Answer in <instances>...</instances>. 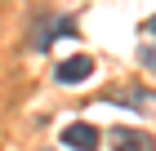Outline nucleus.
Here are the masks:
<instances>
[{
	"instance_id": "nucleus-1",
	"label": "nucleus",
	"mask_w": 156,
	"mask_h": 151,
	"mask_svg": "<svg viewBox=\"0 0 156 151\" xmlns=\"http://www.w3.org/2000/svg\"><path fill=\"white\" fill-rule=\"evenodd\" d=\"M62 147H76V151H98V129L76 120V125L62 129Z\"/></svg>"
},
{
	"instance_id": "nucleus-2",
	"label": "nucleus",
	"mask_w": 156,
	"mask_h": 151,
	"mask_svg": "<svg viewBox=\"0 0 156 151\" xmlns=\"http://www.w3.org/2000/svg\"><path fill=\"white\" fill-rule=\"evenodd\" d=\"M112 151H152V133H138V129H112Z\"/></svg>"
},
{
	"instance_id": "nucleus-3",
	"label": "nucleus",
	"mask_w": 156,
	"mask_h": 151,
	"mask_svg": "<svg viewBox=\"0 0 156 151\" xmlns=\"http://www.w3.org/2000/svg\"><path fill=\"white\" fill-rule=\"evenodd\" d=\"M89 71H94V62L85 58V53H76V58H67V62H58V84H85L89 80Z\"/></svg>"
},
{
	"instance_id": "nucleus-4",
	"label": "nucleus",
	"mask_w": 156,
	"mask_h": 151,
	"mask_svg": "<svg viewBox=\"0 0 156 151\" xmlns=\"http://www.w3.org/2000/svg\"><path fill=\"white\" fill-rule=\"evenodd\" d=\"M138 58H143V67L156 76V45H143V53H138Z\"/></svg>"
},
{
	"instance_id": "nucleus-5",
	"label": "nucleus",
	"mask_w": 156,
	"mask_h": 151,
	"mask_svg": "<svg viewBox=\"0 0 156 151\" xmlns=\"http://www.w3.org/2000/svg\"><path fill=\"white\" fill-rule=\"evenodd\" d=\"M147 31H152V36H156V13H152V18H147Z\"/></svg>"
}]
</instances>
